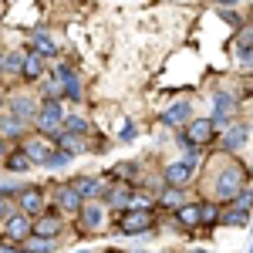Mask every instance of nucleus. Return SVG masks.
I'll list each match as a JSON object with an SVG mask.
<instances>
[{"mask_svg": "<svg viewBox=\"0 0 253 253\" xmlns=\"http://www.w3.org/2000/svg\"><path fill=\"white\" fill-rule=\"evenodd\" d=\"M38 128L44 138H51V142H58L61 132H64V105H61L58 98H51V101H44L38 112Z\"/></svg>", "mask_w": 253, "mask_h": 253, "instance_id": "f257e3e1", "label": "nucleus"}, {"mask_svg": "<svg viewBox=\"0 0 253 253\" xmlns=\"http://www.w3.org/2000/svg\"><path fill=\"white\" fill-rule=\"evenodd\" d=\"M243 182H247V175H243V169H240V166L233 162L230 169H223V172L216 175V199H226V203H233L236 196L247 189Z\"/></svg>", "mask_w": 253, "mask_h": 253, "instance_id": "f03ea898", "label": "nucleus"}, {"mask_svg": "<svg viewBox=\"0 0 253 253\" xmlns=\"http://www.w3.org/2000/svg\"><path fill=\"white\" fill-rule=\"evenodd\" d=\"M149 226H152V210L128 206V210H122V216H118V233L122 236H138V233H145Z\"/></svg>", "mask_w": 253, "mask_h": 253, "instance_id": "7ed1b4c3", "label": "nucleus"}, {"mask_svg": "<svg viewBox=\"0 0 253 253\" xmlns=\"http://www.w3.org/2000/svg\"><path fill=\"white\" fill-rule=\"evenodd\" d=\"M216 138V122L213 118H199V122H189V128H186V135H182V145H206V142H213Z\"/></svg>", "mask_w": 253, "mask_h": 253, "instance_id": "20e7f679", "label": "nucleus"}, {"mask_svg": "<svg viewBox=\"0 0 253 253\" xmlns=\"http://www.w3.org/2000/svg\"><path fill=\"white\" fill-rule=\"evenodd\" d=\"M61 226H64V216L54 213V210H44V213L34 219V236H38V240H51V236L61 233Z\"/></svg>", "mask_w": 253, "mask_h": 253, "instance_id": "39448f33", "label": "nucleus"}, {"mask_svg": "<svg viewBox=\"0 0 253 253\" xmlns=\"http://www.w3.org/2000/svg\"><path fill=\"white\" fill-rule=\"evenodd\" d=\"M3 233L10 236V240H27V236H34V223H31V216L14 213L3 223Z\"/></svg>", "mask_w": 253, "mask_h": 253, "instance_id": "423d86ee", "label": "nucleus"}, {"mask_svg": "<svg viewBox=\"0 0 253 253\" xmlns=\"http://www.w3.org/2000/svg\"><path fill=\"white\" fill-rule=\"evenodd\" d=\"M38 98H31V95H17V98H10V115L17 118V122H31V118H38Z\"/></svg>", "mask_w": 253, "mask_h": 253, "instance_id": "0eeeda50", "label": "nucleus"}, {"mask_svg": "<svg viewBox=\"0 0 253 253\" xmlns=\"http://www.w3.org/2000/svg\"><path fill=\"white\" fill-rule=\"evenodd\" d=\"M20 213L24 216H41L44 213V193H41L38 186L20 189Z\"/></svg>", "mask_w": 253, "mask_h": 253, "instance_id": "6e6552de", "label": "nucleus"}, {"mask_svg": "<svg viewBox=\"0 0 253 253\" xmlns=\"http://www.w3.org/2000/svg\"><path fill=\"white\" fill-rule=\"evenodd\" d=\"M81 206H84V199H81V193L68 182V186H58V210H64V213H81Z\"/></svg>", "mask_w": 253, "mask_h": 253, "instance_id": "1a4fd4ad", "label": "nucleus"}, {"mask_svg": "<svg viewBox=\"0 0 253 253\" xmlns=\"http://www.w3.org/2000/svg\"><path fill=\"white\" fill-rule=\"evenodd\" d=\"M189 179H193V166H189L186 159H179V162H172V166L166 169V182H169V186H175V189L189 186Z\"/></svg>", "mask_w": 253, "mask_h": 253, "instance_id": "9d476101", "label": "nucleus"}, {"mask_svg": "<svg viewBox=\"0 0 253 253\" xmlns=\"http://www.w3.org/2000/svg\"><path fill=\"white\" fill-rule=\"evenodd\" d=\"M54 78L61 81V88H64V98H68V101H81V84H78V75H75L71 68H64V64H61Z\"/></svg>", "mask_w": 253, "mask_h": 253, "instance_id": "9b49d317", "label": "nucleus"}, {"mask_svg": "<svg viewBox=\"0 0 253 253\" xmlns=\"http://www.w3.org/2000/svg\"><path fill=\"white\" fill-rule=\"evenodd\" d=\"M247 138H250V125H230L226 135H223V149L226 152H236V149L247 145Z\"/></svg>", "mask_w": 253, "mask_h": 253, "instance_id": "f8f14e48", "label": "nucleus"}, {"mask_svg": "<svg viewBox=\"0 0 253 253\" xmlns=\"http://www.w3.org/2000/svg\"><path fill=\"white\" fill-rule=\"evenodd\" d=\"M78 219H81V230H98L101 219H105V210H101L98 203H84L81 213H78Z\"/></svg>", "mask_w": 253, "mask_h": 253, "instance_id": "ddd939ff", "label": "nucleus"}, {"mask_svg": "<svg viewBox=\"0 0 253 253\" xmlns=\"http://www.w3.org/2000/svg\"><path fill=\"white\" fill-rule=\"evenodd\" d=\"M71 186L81 193V199H98V196L105 193L101 179H91V175H81V179H75V182H71Z\"/></svg>", "mask_w": 253, "mask_h": 253, "instance_id": "4468645a", "label": "nucleus"}, {"mask_svg": "<svg viewBox=\"0 0 253 253\" xmlns=\"http://www.w3.org/2000/svg\"><path fill=\"white\" fill-rule=\"evenodd\" d=\"M24 152H27V159L31 162H47V156H51V138H34V142H27L24 145Z\"/></svg>", "mask_w": 253, "mask_h": 253, "instance_id": "2eb2a0df", "label": "nucleus"}, {"mask_svg": "<svg viewBox=\"0 0 253 253\" xmlns=\"http://www.w3.org/2000/svg\"><path fill=\"white\" fill-rule=\"evenodd\" d=\"M175 219H179L186 230H196V226H199V206H193V203H182V206L175 210Z\"/></svg>", "mask_w": 253, "mask_h": 253, "instance_id": "dca6fc26", "label": "nucleus"}, {"mask_svg": "<svg viewBox=\"0 0 253 253\" xmlns=\"http://www.w3.org/2000/svg\"><path fill=\"white\" fill-rule=\"evenodd\" d=\"M20 75H24V78H27V81H38L41 75H44V58H41L38 51L24 58V71H20Z\"/></svg>", "mask_w": 253, "mask_h": 253, "instance_id": "f3484780", "label": "nucleus"}, {"mask_svg": "<svg viewBox=\"0 0 253 253\" xmlns=\"http://www.w3.org/2000/svg\"><path fill=\"white\" fill-rule=\"evenodd\" d=\"M189 101H179L175 108H169V112H162V125H179V122H186L189 118Z\"/></svg>", "mask_w": 253, "mask_h": 253, "instance_id": "a211bd4d", "label": "nucleus"}, {"mask_svg": "<svg viewBox=\"0 0 253 253\" xmlns=\"http://www.w3.org/2000/svg\"><path fill=\"white\" fill-rule=\"evenodd\" d=\"M105 196H108V203H112V206H122V210H128V206H132V199H135L128 186H115V189H108Z\"/></svg>", "mask_w": 253, "mask_h": 253, "instance_id": "6ab92c4d", "label": "nucleus"}, {"mask_svg": "<svg viewBox=\"0 0 253 253\" xmlns=\"http://www.w3.org/2000/svg\"><path fill=\"white\" fill-rule=\"evenodd\" d=\"M233 112H236L233 98L230 95H216V118L213 122H226V118H233Z\"/></svg>", "mask_w": 253, "mask_h": 253, "instance_id": "aec40b11", "label": "nucleus"}, {"mask_svg": "<svg viewBox=\"0 0 253 253\" xmlns=\"http://www.w3.org/2000/svg\"><path fill=\"white\" fill-rule=\"evenodd\" d=\"M88 132V122L81 115H64V135H75V138H81Z\"/></svg>", "mask_w": 253, "mask_h": 253, "instance_id": "412c9836", "label": "nucleus"}, {"mask_svg": "<svg viewBox=\"0 0 253 253\" xmlns=\"http://www.w3.org/2000/svg\"><path fill=\"white\" fill-rule=\"evenodd\" d=\"M219 219H223V213H219L216 203H203V206H199V223H203V226H216Z\"/></svg>", "mask_w": 253, "mask_h": 253, "instance_id": "4be33fe9", "label": "nucleus"}, {"mask_svg": "<svg viewBox=\"0 0 253 253\" xmlns=\"http://www.w3.org/2000/svg\"><path fill=\"white\" fill-rule=\"evenodd\" d=\"M31 166H34V162L27 159V152H24V149H17V152H10V159H7V169H10V172H27Z\"/></svg>", "mask_w": 253, "mask_h": 253, "instance_id": "5701e85b", "label": "nucleus"}, {"mask_svg": "<svg viewBox=\"0 0 253 253\" xmlns=\"http://www.w3.org/2000/svg\"><path fill=\"white\" fill-rule=\"evenodd\" d=\"M34 47H38L41 58H44V54H47V58H54V54H58V44L47 38V34H34Z\"/></svg>", "mask_w": 253, "mask_h": 253, "instance_id": "b1692460", "label": "nucleus"}, {"mask_svg": "<svg viewBox=\"0 0 253 253\" xmlns=\"http://www.w3.org/2000/svg\"><path fill=\"white\" fill-rule=\"evenodd\" d=\"M71 152H64V149H54V152H51V156H47V162H44V166H47V169H61V166H71Z\"/></svg>", "mask_w": 253, "mask_h": 253, "instance_id": "393cba45", "label": "nucleus"}, {"mask_svg": "<svg viewBox=\"0 0 253 253\" xmlns=\"http://www.w3.org/2000/svg\"><path fill=\"white\" fill-rule=\"evenodd\" d=\"M233 210H236V213H243V216H250V210H253V189H243V193L236 196Z\"/></svg>", "mask_w": 253, "mask_h": 253, "instance_id": "a878e982", "label": "nucleus"}, {"mask_svg": "<svg viewBox=\"0 0 253 253\" xmlns=\"http://www.w3.org/2000/svg\"><path fill=\"white\" fill-rule=\"evenodd\" d=\"M159 199H162V206H175V210H179V206H182V189H175V186H166V193L159 196Z\"/></svg>", "mask_w": 253, "mask_h": 253, "instance_id": "bb28decb", "label": "nucleus"}, {"mask_svg": "<svg viewBox=\"0 0 253 253\" xmlns=\"http://www.w3.org/2000/svg\"><path fill=\"white\" fill-rule=\"evenodd\" d=\"M24 58H27V54H7V58H3V71H7V75L24 71Z\"/></svg>", "mask_w": 253, "mask_h": 253, "instance_id": "cd10ccee", "label": "nucleus"}, {"mask_svg": "<svg viewBox=\"0 0 253 253\" xmlns=\"http://www.w3.org/2000/svg\"><path fill=\"white\" fill-rule=\"evenodd\" d=\"M51 250H54V240H34L24 247V253H51Z\"/></svg>", "mask_w": 253, "mask_h": 253, "instance_id": "c85d7f7f", "label": "nucleus"}, {"mask_svg": "<svg viewBox=\"0 0 253 253\" xmlns=\"http://www.w3.org/2000/svg\"><path fill=\"white\" fill-rule=\"evenodd\" d=\"M20 125H24V122H17L14 115L3 118V132H7V135H20Z\"/></svg>", "mask_w": 253, "mask_h": 253, "instance_id": "c756f323", "label": "nucleus"}, {"mask_svg": "<svg viewBox=\"0 0 253 253\" xmlns=\"http://www.w3.org/2000/svg\"><path fill=\"white\" fill-rule=\"evenodd\" d=\"M14 213H17V210H14V206H10V203H7V199L0 196V219L7 223V219H10V216H14Z\"/></svg>", "mask_w": 253, "mask_h": 253, "instance_id": "7c9ffc66", "label": "nucleus"}, {"mask_svg": "<svg viewBox=\"0 0 253 253\" xmlns=\"http://www.w3.org/2000/svg\"><path fill=\"white\" fill-rule=\"evenodd\" d=\"M118 138H122V142H132V138H135V125H125V128L118 132Z\"/></svg>", "mask_w": 253, "mask_h": 253, "instance_id": "2f4dec72", "label": "nucleus"}, {"mask_svg": "<svg viewBox=\"0 0 253 253\" xmlns=\"http://www.w3.org/2000/svg\"><path fill=\"white\" fill-rule=\"evenodd\" d=\"M7 156V142H3V135H0V159Z\"/></svg>", "mask_w": 253, "mask_h": 253, "instance_id": "473e14b6", "label": "nucleus"}, {"mask_svg": "<svg viewBox=\"0 0 253 253\" xmlns=\"http://www.w3.org/2000/svg\"><path fill=\"white\" fill-rule=\"evenodd\" d=\"M219 3H223V7H233V3H240V0H219Z\"/></svg>", "mask_w": 253, "mask_h": 253, "instance_id": "72a5a7b5", "label": "nucleus"}, {"mask_svg": "<svg viewBox=\"0 0 253 253\" xmlns=\"http://www.w3.org/2000/svg\"><path fill=\"white\" fill-rule=\"evenodd\" d=\"M0 68H3V58H0Z\"/></svg>", "mask_w": 253, "mask_h": 253, "instance_id": "f704fd0d", "label": "nucleus"}, {"mask_svg": "<svg viewBox=\"0 0 253 253\" xmlns=\"http://www.w3.org/2000/svg\"><path fill=\"white\" fill-rule=\"evenodd\" d=\"M196 253H206V250H196Z\"/></svg>", "mask_w": 253, "mask_h": 253, "instance_id": "c9c22d12", "label": "nucleus"}, {"mask_svg": "<svg viewBox=\"0 0 253 253\" xmlns=\"http://www.w3.org/2000/svg\"><path fill=\"white\" fill-rule=\"evenodd\" d=\"M108 253H118V250H108Z\"/></svg>", "mask_w": 253, "mask_h": 253, "instance_id": "e433bc0d", "label": "nucleus"}]
</instances>
